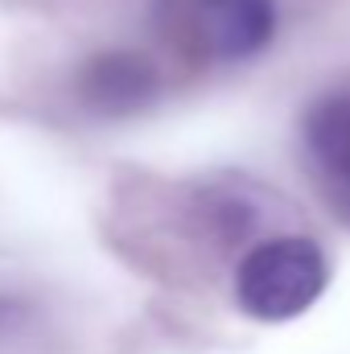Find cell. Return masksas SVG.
Returning <instances> with one entry per match:
<instances>
[{"label": "cell", "mask_w": 350, "mask_h": 354, "mask_svg": "<svg viewBox=\"0 0 350 354\" xmlns=\"http://www.w3.org/2000/svg\"><path fill=\"white\" fill-rule=\"evenodd\" d=\"M326 284V252L309 235H272L235 264V305L256 322H293Z\"/></svg>", "instance_id": "1"}, {"label": "cell", "mask_w": 350, "mask_h": 354, "mask_svg": "<svg viewBox=\"0 0 350 354\" xmlns=\"http://www.w3.org/2000/svg\"><path fill=\"white\" fill-rule=\"evenodd\" d=\"M301 153L334 214L350 223V87L309 99L301 115Z\"/></svg>", "instance_id": "3"}, {"label": "cell", "mask_w": 350, "mask_h": 354, "mask_svg": "<svg viewBox=\"0 0 350 354\" xmlns=\"http://www.w3.org/2000/svg\"><path fill=\"white\" fill-rule=\"evenodd\" d=\"M75 95L91 115L103 120H128L157 103L161 75L157 66L136 50H99L75 75Z\"/></svg>", "instance_id": "4"}, {"label": "cell", "mask_w": 350, "mask_h": 354, "mask_svg": "<svg viewBox=\"0 0 350 354\" xmlns=\"http://www.w3.org/2000/svg\"><path fill=\"white\" fill-rule=\"evenodd\" d=\"M280 29V0H181V37L206 62H252Z\"/></svg>", "instance_id": "2"}]
</instances>
